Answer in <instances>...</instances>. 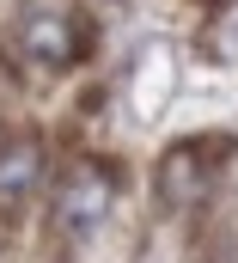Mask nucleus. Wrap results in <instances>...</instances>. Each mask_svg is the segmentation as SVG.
<instances>
[{"label": "nucleus", "mask_w": 238, "mask_h": 263, "mask_svg": "<svg viewBox=\"0 0 238 263\" xmlns=\"http://www.w3.org/2000/svg\"><path fill=\"white\" fill-rule=\"evenodd\" d=\"M18 55L43 73H67V67L92 62L98 55V18L73 0H31L18 12V31H12Z\"/></svg>", "instance_id": "1"}, {"label": "nucleus", "mask_w": 238, "mask_h": 263, "mask_svg": "<svg viewBox=\"0 0 238 263\" xmlns=\"http://www.w3.org/2000/svg\"><path fill=\"white\" fill-rule=\"evenodd\" d=\"M43 184V141L37 135H0V208H18Z\"/></svg>", "instance_id": "4"}, {"label": "nucleus", "mask_w": 238, "mask_h": 263, "mask_svg": "<svg viewBox=\"0 0 238 263\" xmlns=\"http://www.w3.org/2000/svg\"><path fill=\"white\" fill-rule=\"evenodd\" d=\"M232 159H238V135H226V129L171 141V147L159 153V165H153V196H159V208H165V214L202 208L208 190L220 184V172H226Z\"/></svg>", "instance_id": "2"}, {"label": "nucleus", "mask_w": 238, "mask_h": 263, "mask_svg": "<svg viewBox=\"0 0 238 263\" xmlns=\"http://www.w3.org/2000/svg\"><path fill=\"white\" fill-rule=\"evenodd\" d=\"M202 6H226V0H202Z\"/></svg>", "instance_id": "5"}, {"label": "nucleus", "mask_w": 238, "mask_h": 263, "mask_svg": "<svg viewBox=\"0 0 238 263\" xmlns=\"http://www.w3.org/2000/svg\"><path fill=\"white\" fill-rule=\"evenodd\" d=\"M122 190V172L110 159H80V165H67L55 184V208H49V233L67 239V245H80V239H92L104 220H110V202Z\"/></svg>", "instance_id": "3"}]
</instances>
